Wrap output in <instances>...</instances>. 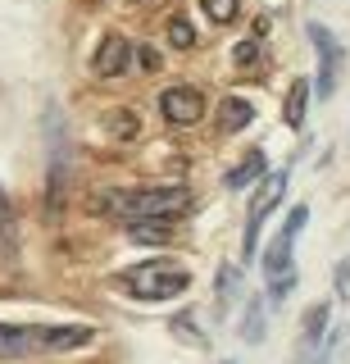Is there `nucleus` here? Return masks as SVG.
Here are the masks:
<instances>
[{"label": "nucleus", "instance_id": "2", "mask_svg": "<svg viewBox=\"0 0 350 364\" xmlns=\"http://www.w3.org/2000/svg\"><path fill=\"white\" fill-rule=\"evenodd\" d=\"M100 214H114L123 223H141V219H164L173 223L177 214L191 210V191L187 187H114L96 196Z\"/></svg>", "mask_w": 350, "mask_h": 364}, {"label": "nucleus", "instance_id": "19", "mask_svg": "<svg viewBox=\"0 0 350 364\" xmlns=\"http://www.w3.org/2000/svg\"><path fill=\"white\" fill-rule=\"evenodd\" d=\"M168 41H173L177 50H191V46H196V28H191L187 18H173L168 23Z\"/></svg>", "mask_w": 350, "mask_h": 364}, {"label": "nucleus", "instance_id": "17", "mask_svg": "<svg viewBox=\"0 0 350 364\" xmlns=\"http://www.w3.org/2000/svg\"><path fill=\"white\" fill-rule=\"evenodd\" d=\"M200 9H205L209 23H232L241 5H236V0H200Z\"/></svg>", "mask_w": 350, "mask_h": 364}, {"label": "nucleus", "instance_id": "9", "mask_svg": "<svg viewBox=\"0 0 350 364\" xmlns=\"http://www.w3.org/2000/svg\"><path fill=\"white\" fill-rule=\"evenodd\" d=\"M327 301L323 305H310L300 323V350H296V364H319V350H323V333H327Z\"/></svg>", "mask_w": 350, "mask_h": 364}, {"label": "nucleus", "instance_id": "4", "mask_svg": "<svg viewBox=\"0 0 350 364\" xmlns=\"http://www.w3.org/2000/svg\"><path fill=\"white\" fill-rule=\"evenodd\" d=\"M119 291H128L132 301H173L191 287V273L173 259H146V264H132L114 278Z\"/></svg>", "mask_w": 350, "mask_h": 364}, {"label": "nucleus", "instance_id": "8", "mask_svg": "<svg viewBox=\"0 0 350 364\" xmlns=\"http://www.w3.org/2000/svg\"><path fill=\"white\" fill-rule=\"evenodd\" d=\"M128 68H132V41L119 37V32H109V37L96 46L92 73H96V77H123Z\"/></svg>", "mask_w": 350, "mask_h": 364}, {"label": "nucleus", "instance_id": "21", "mask_svg": "<svg viewBox=\"0 0 350 364\" xmlns=\"http://www.w3.org/2000/svg\"><path fill=\"white\" fill-rule=\"evenodd\" d=\"M255 55H259V50H255V41H241V46L232 50V60H236V64H255Z\"/></svg>", "mask_w": 350, "mask_h": 364}, {"label": "nucleus", "instance_id": "18", "mask_svg": "<svg viewBox=\"0 0 350 364\" xmlns=\"http://www.w3.org/2000/svg\"><path fill=\"white\" fill-rule=\"evenodd\" d=\"M236 287H241V273L232 264H223L219 269V310H228V296H236Z\"/></svg>", "mask_w": 350, "mask_h": 364}, {"label": "nucleus", "instance_id": "20", "mask_svg": "<svg viewBox=\"0 0 350 364\" xmlns=\"http://www.w3.org/2000/svg\"><path fill=\"white\" fill-rule=\"evenodd\" d=\"M132 60H137V64L146 68V73H155V68H160V64H164V60H160V55H155V50H151V46H141V50H132Z\"/></svg>", "mask_w": 350, "mask_h": 364}, {"label": "nucleus", "instance_id": "3", "mask_svg": "<svg viewBox=\"0 0 350 364\" xmlns=\"http://www.w3.org/2000/svg\"><path fill=\"white\" fill-rule=\"evenodd\" d=\"M305 223H310V205H296L264 250V282H268V301L273 305L287 301L291 287H296V237H300Z\"/></svg>", "mask_w": 350, "mask_h": 364}, {"label": "nucleus", "instance_id": "5", "mask_svg": "<svg viewBox=\"0 0 350 364\" xmlns=\"http://www.w3.org/2000/svg\"><path fill=\"white\" fill-rule=\"evenodd\" d=\"M287 168H273L264 182H259V191L251 196V214H246V237H241V255L246 259H255V250H259V232H264V219L282 205V196H287Z\"/></svg>", "mask_w": 350, "mask_h": 364}, {"label": "nucleus", "instance_id": "13", "mask_svg": "<svg viewBox=\"0 0 350 364\" xmlns=\"http://www.w3.org/2000/svg\"><path fill=\"white\" fill-rule=\"evenodd\" d=\"M264 164H268V159H264V151H251V155H246V159H241V164H236V168H232V173H228V178H223V182H228V187H232V191H241V187H246V182H255V178H264Z\"/></svg>", "mask_w": 350, "mask_h": 364}, {"label": "nucleus", "instance_id": "15", "mask_svg": "<svg viewBox=\"0 0 350 364\" xmlns=\"http://www.w3.org/2000/svg\"><path fill=\"white\" fill-rule=\"evenodd\" d=\"M350 350V328H337L332 337H327V346L319 350V364H341Z\"/></svg>", "mask_w": 350, "mask_h": 364}, {"label": "nucleus", "instance_id": "12", "mask_svg": "<svg viewBox=\"0 0 350 364\" xmlns=\"http://www.w3.org/2000/svg\"><path fill=\"white\" fill-rule=\"evenodd\" d=\"M305 109H310V82L305 77H296L287 91V105H282V119H287V128H300L305 123Z\"/></svg>", "mask_w": 350, "mask_h": 364}, {"label": "nucleus", "instance_id": "22", "mask_svg": "<svg viewBox=\"0 0 350 364\" xmlns=\"http://www.w3.org/2000/svg\"><path fill=\"white\" fill-rule=\"evenodd\" d=\"M337 291H341V296H350V255L341 259V269H337Z\"/></svg>", "mask_w": 350, "mask_h": 364}, {"label": "nucleus", "instance_id": "1", "mask_svg": "<svg viewBox=\"0 0 350 364\" xmlns=\"http://www.w3.org/2000/svg\"><path fill=\"white\" fill-rule=\"evenodd\" d=\"M96 328L87 323H0V360H32V355H69L92 346Z\"/></svg>", "mask_w": 350, "mask_h": 364}, {"label": "nucleus", "instance_id": "7", "mask_svg": "<svg viewBox=\"0 0 350 364\" xmlns=\"http://www.w3.org/2000/svg\"><path fill=\"white\" fill-rule=\"evenodd\" d=\"M205 91L200 87H168V91H160V114L173 128H191V123H200L205 119Z\"/></svg>", "mask_w": 350, "mask_h": 364}, {"label": "nucleus", "instance_id": "11", "mask_svg": "<svg viewBox=\"0 0 350 364\" xmlns=\"http://www.w3.org/2000/svg\"><path fill=\"white\" fill-rule=\"evenodd\" d=\"M18 255V223H14V205L0 191V259H14Z\"/></svg>", "mask_w": 350, "mask_h": 364}, {"label": "nucleus", "instance_id": "16", "mask_svg": "<svg viewBox=\"0 0 350 364\" xmlns=\"http://www.w3.org/2000/svg\"><path fill=\"white\" fill-rule=\"evenodd\" d=\"M241 337H246V341H264V305H259V301H251V305H246Z\"/></svg>", "mask_w": 350, "mask_h": 364}, {"label": "nucleus", "instance_id": "14", "mask_svg": "<svg viewBox=\"0 0 350 364\" xmlns=\"http://www.w3.org/2000/svg\"><path fill=\"white\" fill-rule=\"evenodd\" d=\"M105 123H109V132H114L119 141H137V132H141V123H137V114H132V109H114Z\"/></svg>", "mask_w": 350, "mask_h": 364}, {"label": "nucleus", "instance_id": "10", "mask_svg": "<svg viewBox=\"0 0 350 364\" xmlns=\"http://www.w3.org/2000/svg\"><path fill=\"white\" fill-rule=\"evenodd\" d=\"M251 119H255V105H251V100H241V96H228L219 105V128L223 132H241Z\"/></svg>", "mask_w": 350, "mask_h": 364}, {"label": "nucleus", "instance_id": "6", "mask_svg": "<svg viewBox=\"0 0 350 364\" xmlns=\"http://www.w3.org/2000/svg\"><path fill=\"white\" fill-rule=\"evenodd\" d=\"M305 32H310V41H314V50H319V96L327 100L337 91V82H341V68H346V46L337 41V32L332 28H323V23H305Z\"/></svg>", "mask_w": 350, "mask_h": 364}]
</instances>
